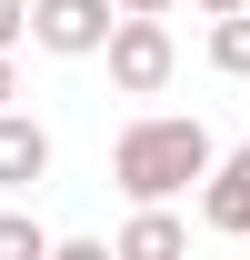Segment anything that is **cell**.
I'll list each match as a JSON object with an SVG mask.
<instances>
[{"label":"cell","mask_w":250,"mask_h":260,"mask_svg":"<svg viewBox=\"0 0 250 260\" xmlns=\"http://www.w3.org/2000/svg\"><path fill=\"white\" fill-rule=\"evenodd\" d=\"M210 130L180 120V110H150V120H130L120 140H110V180H120L130 200H180L200 170H210Z\"/></svg>","instance_id":"1"},{"label":"cell","mask_w":250,"mask_h":260,"mask_svg":"<svg viewBox=\"0 0 250 260\" xmlns=\"http://www.w3.org/2000/svg\"><path fill=\"white\" fill-rule=\"evenodd\" d=\"M100 50H110V80H120L130 100H150L160 80H170V60H180V50H170V20H160V10H120V20L100 30Z\"/></svg>","instance_id":"2"},{"label":"cell","mask_w":250,"mask_h":260,"mask_svg":"<svg viewBox=\"0 0 250 260\" xmlns=\"http://www.w3.org/2000/svg\"><path fill=\"white\" fill-rule=\"evenodd\" d=\"M100 30H110V0H30V40L60 60H90Z\"/></svg>","instance_id":"3"},{"label":"cell","mask_w":250,"mask_h":260,"mask_svg":"<svg viewBox=\"0 0 250 260\" xmlns=\"http://www.w3.org/2000/svg\"><path fill=\"white\" fill-rule=\"evenodd\" d=\"M200 180H210V190H200V220H210L220 240H250V140L230 150V160H210Z\"/></svg>","instance_id":"4"},{"label":"cell","mask_w":250,"mask_h":260,"mask_svg":"<svg viewBox=\"0 0 250 260\" xmlns=\"http://www.w3.org/2000/svg\"><path fill=\"white\" fill-rule=\"evenodd\" d=\"M40 170H50V130H40L30 110H10V100H0V190H30Z\"/></svg>","instance_id":"5"},{"label":"cell","mask_w":250,"mask_h":260,"mask_svg":"<svg viewBox=\"0 0 250 260\" xmlns=\"http://www.w3.org/2000/svg\"><path fill=\"white\" fill-rule=\"evenodd\" d=\"M180 250H190V230L170 220L160 200H140V220L120 230V260H180Z\"/></svg>","instance_id":"6"},{"label":"cell","mask_w":250,"mask_h":260,"mask_svg":"<svg viewBox=\"0 0 250 260\" xmlns=\"http://www.w3.org/2000/svg\"><path fill=\"white\" fill-rule=\"evenodd\" d=\"M210 70L250 80V0H240V10H210Z\"/></svg>","instance_id":"7"},{"label":"cell","mask_w":250,"mask_h":260,"mask_svg":"<svg viewBox=\"0 0 250 260\" xmlns=\"http://www.w3.org/2000/svg\"><path fill=\"white\" fill-rule=\"evenodd\" d=\"M0 260H50V230L20 220V210H0Z\"/></svg>","instance_id":"8"},{"label":"cell","mask_w":250,"mask_h":260,"mask_svg":"<svg viewBox=\"0 0 250 260\" xmlns=\"http://www.w3.org/2000/svg\"><path fill=\"white\" fill-rule=\"evenodd\" d=\"M20 30H30V0H0V50H10Z\"/></svg>","instance_id":"9"},{"label":"cell","mask_w":250,"mask_h":260,"mask_svg":"<svg viewBox=\"0 0 250 260\" xmlns=\"http://www.w3.org/2000/svg\"><path fill=\"white\" fill-rule=\"evenodd\" d=\"M0 100H20V80H10V50H0Z\"/></svg>","instance_id":"10"},{"label":"cell","mask_w":250,"mask_h":260,"mask_svg":"<svg viewBox=\"0 0 250 260\" xmlns=\"http://www.w3.org/2000/svg\"><path fill=\"white\" fill-rule=\"evenodd\" d=\"M110 10H170V0H110Z\"/></svg>","instance_id":"11"},{"label":"cell","mask_w":250,"mask_h":260,"mask_svg":"<svg viewBox=\"0 0 250 260\" xmlns=\"http://www.w3.org/2000/svg\"><path fill=\"white\" fill-rule=\"evenodd\" d=\"M200 10H240V0H200Z\"/></svg>","instance_id":"12"}]
</instances>
